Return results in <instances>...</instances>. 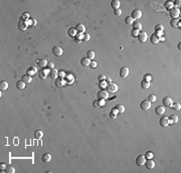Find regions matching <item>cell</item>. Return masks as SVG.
<instances>
[{"label": "cell", "instance_id": "obj_1", "mask_svg": "<svg viewBox=\"0 0 181 173\" xmlns=\"http://www.w3.org/2000/svg\"><path fill=\"white\" fill-rule=\"evenodd\" d=\"M106 91H107L109 94H114L118 91V86L115 82H110V84H107V86H106Z\"/></svg>", "mask_w": 181, "mask_h": 173}, {"label": "cell", "instance_id": "obj_2", "mask_svg": "<svg viewBox=\"0 0 181 173\" xmlns=\"http://www.w3.org/2000/svg\"><path fill=\"white\" fill-rule=\"evenodd\" d=\"M97 97H98V100H106L109 98V93L106 90H101L100 92H98Z\"/></svg>", "mask_w": 181, "mask_h": 173}, {"label": "cell", "instance_id": "obj_3", "mask_svg": "<svg viewBox=\"0 0 181 173\" xmlns=\"http://www.w3.org/2000/svg\"><path fill=\"white\" fill-rule=\"evenodd\" d=\"M169 14H170V16L174 19V18H178L180 16V10L179 8H176V7H173L172 9L169 10Z\"/></svg>", "mask_w": 181, "mask_h": 173}, {"label": "cell", "instance_id": "obj_4", "mask_svg": "<svg viewBox=\"0 0 181 173\" xmlns=\"http://www.w3.org/2000/svg\"><path fill=\"white\" fill-rule=\"evenodd\" d=\"M17 27L19 30L21 31H25L26 29H27L28 27V24H27V21H24V20H19L18 21V23H17Z\"/></svg>", "mask_w": 181, "mask_h": 173}, {"label": "cell", "instance_id": "obj_5", "mask_svg": "<svg viewBox=\"0 0 181 173\" xmlns=\"http://www.w3.org/2000/svg\"><path fill=\"white\" fill-rule=\"evenodd\" d=\"M140 108H141V110H143V111H148L149 109L151 108V103L149 102L148 100L142 101V102L140 103Z\"/></svg>", "mask_w": 181, "mask_h": 173}, {"label": "cell", "instance_id": "obj_6", "mask_svg": "<svg viewBox=\"0 0 181 173\" xmlns=\"http://www.w3.org/2000/svg\"><path fill=\"white\" fill-rule=\"evenodd\" d=\"M132 18H133V20H138L139 18H141L142 16V12H141V10H139V9H135L132 11V13H131V15H130Z\"/></svg>", "mask_w": 181, "mask_h": 173}, {"label": "cell", "instance_id": "obj_7", "mask_svg": "<svg viewBox=\"0 0 181 173\" xmlns=\"http://www.w3.org/2000/svg\"><path fill=\"white\" fill-rule=\"evenodd\" d=\"M146 162V158L144 155H139L137 158H136V164L138 166H144V164Z\"/></svg>", "mask_w": 181, "mask_h": 173}, {"label": "cell", "instance_id": "obj_8", "mask_svg": "<svg viewBox=\"0 0 181 173\" xmlns=\"http://www.w3.org/2000/svg\"><path fill=\"white\" fill-rule=\"evenodd\" d=\"M137 37H138V39L140 42H146L147 41V32L143 31V30L139 31V34Z\"/></svg>", "mask_w": 181, "mask_h": 173}, {"label": "cell", "instance_id": "obj_9", "mask_svg": "<svg viewBox=\"0 0 181 173\" xmlns=\"http://www.w3.org/2000/svg\"><path fill=\"white\" fill-rule=\"evenodd\" d=\"M162 103H163V106L164 107H170L172 106V104H173V101L171 98H169V97H165L163 98V100H162Z\"/></svg>", "mask_w": 181, "mask_h": 173}, {"label": "cell", "instance_id": "obj_10", "mask_svg": "<svg viewBox=\"0 0 181 173\" xmlns=\"http://www.w3.org/2000/svg\"><path fill=\"white\" fill-rule=\"evenodd\" d=\"M128 74H129V69L126 66H123L122 69L120 70V77L122 78H125L128 77Z\"/></svg>", "mask_w": 181, "mask_h": 173}, {"label": "cell", "instance_id": "obj_11", "mask_svg": "<svg viewBox=\"0 0 181 173\" xmlns=\"http://www.w3.org/2000/svg\"><path fill=\"white\" fill-rule=\"evenodd\" d=\"M48 73H49V70H43V69H41L40 70H38V77H39V78H41V80H44V78H46Z\"/></svg>", "mask_w": 181, "mask_h": 173}, {"label": "cell", "instance_id": "obj_12", "mask_svg": "<svg viewBox=\"0 0 181 173\" xmlns=\"http://www.w3.org/2000/svg\"><path fill=\"white\" fill-rule=\"evenodd\" d=\"M159 124L161 127H167L169 125V119L168 117H166V116H163L162 118H160L159 120Z\"/></svg>", "mask_w": 181, "mask_h": 173}, {"label": "cell", "instance_id": "obj_13", "mask_svg": "<svg viewBox=\"0 0 181 173\" xmlns=\"http://www.w3.org/2000/svg\"><path fill=\"white\" fill-rule=\"evenodd\" d=\"M150 41H151V43H152V44H157L160 41V36L157 35L156 33L154 32L153 34L150 36Z\"/></svg>", "mask_w": 181, "mask_h": 173}, {"label": "cell", "instance_id": "obj_14", "mask_svg": "<svg viewBox=\"0 0 181 173\" xmlns=\"http://www.w3.org/2000/svg\"><path fill=\"white\" fill-rule=\"evenodd\" d=\"M52 54L55 56H60L62 54V48L60 46H53L52 47Z\"/></svg>", "mask_w": 181, "mask_h": 173}, {"label": "cell", "instance_id": "obj_15", "mask_svg": "<svg viewBox=\"0 0 181 173\" xmlns=\"http://www.w3.org/2000/svg\"><path fill=\"white\" fill-rule=\"evenodd\" d=\"M21 81L25 82V84H29V82H31L32 81V78H31V76L28 74H23V76L21 77Z\"/></svg>", "mask_w": 181, "mask_h": 173}, {"label": "cell", "instance_id": "obj_16", "mask_svg": "<svg viewBox=\"0 0 181 173\" xmlns=\"http://www.w3.org/2000/svg\"><path fill=\"white\" fill-rule=\"evenodd\" d=\"M170 25L172 27L174 28H179L180 27V20L179 18H174V19H172L171 22H170Z\"/></svg>", "mask_w": 181, "mask_h": 173}, {"label": "cell", "instance_id": "obj_17", "mask_svg": "<svg viewBox=\"0 0 181 173\" xmlns=\"http://www.w3.org/2000/svg\"><path fill=\"white\" fill-rule=\"evenodd\" d=\"M65 80L62 78H55V82H54V85L55 86H58V88H62V86H65Z\"/></svg>", "mask_w": 181, "mask_h": 173}, {"label": "cell", "instance_id": "obj_18", "mask_svg": "<svg viewBox=\"0 0 181 173\" xmlns=\"http://www.w3.org/2000/svg\"><path fill=\"white\" fill-rule=\"evenodd\" d=\"M144 165L148 169H153L154 167H155V162H154L152 159H148V160H146V162H145Z\"/></svg>", "mask_w": 181, "mask_h": 173}, {"label": "cell", "instance_id": "obj_19", "mask_svg": "<svg viewBox=\"0 0 181 173\" xmlns=\"http://www.w3.org/2000/svg\"><path fill=\"white\" fill-rule=\"evenodd\" d=\"M75 29H77L78 33H82V34H84L85 31H86V27H85V25H84V24H82V23L77 24V26H75Z\"/></svg>", "mask_w": 181, "mask_h": 173}, {"label": "cell", "instance_id": "obj_20", "mask_svg": "<svg viewBox=\"0 0 181 173\" xmlns=\"http://www.w3.org/2000/svg\"><path fill=\"white\" fill-rule=\"evenodd\" d=\"M163 30H164V26L162 25V24H157L156 26H155V33L157 35H159L160 36V34L162 32H163Z\"/></svg>", "mask_w": 181, "mask_h": 173}, {"label": "cell", "instance_id": "obj_21", "mask_svg": "<svg viewBox=\"0 0 181 173\" xmlns=\"http://www.w3.org/2000/svg\"><path fill=\"white\" fill-rule=\"evenodd\" d=\"M165 112V107L164 106H157L155 108V113L157 115H163Z\"/></svg>", "mask_w": 181, "mask_h": 173}, {"label": "cell", "instance_id": "obj_22", "mask_svg": "<svg viewBox=\"0 0 181 173\" xmlns=\"http://www.w3.org/2000/svg\"><path fill=\"white\" fill-rule=\"evenodd\" d=\"M48 76H49L51 78H56L58 77V71L56 70L55 69H52L49 70V73H48Z\"/></svg>", "mask_w": 181, "mask_h": 173}, {"label": "cell", "instance_id": "obj_23", "mask_svg": "<svg viewBox=\"0 0 181 173\" xmlns=\"http://www.w3.org/2000/svg\"><path fill=\"white\" fill-rule=\"evenodd\" d=\"M67 34H69L70 37H75V35L78 34V31L75 27H70L69 30H67Z\"/></svg>", "mask_w": 181, "mask_h": 173}, {"label": "cell", "instance_id": "obj_24", "mask_svg": "<svg viewBox=\"0 0 181 173\" xmlns=\"http://www.w3.org/2000/svg\"><path fill=\"white\" fill-rule=\"evenodd\" d=\"M41 160H42L43 162H45V163L49 162V161L51 160V155H50V154H48V153H45V154H43V155L41 156Z\"/></svg>", "mask_w": 181, "mask_h": 173}, {"label": "cell", "instance_id": "obj_25", "mask_svg": "<svg viewBox=\"0 0 181 173\" xmlns=\"http://www.w3.org/2000/svg\"><path fill=\"white\" fill-rule=\"evenodd\" d=\"M168 119H169V124H176L178 122V117L176 115H170Z\"/></svg>", "mask_w": 181, "mask_h": 173}, {"label": "cell", "instance_id": "obj_26", "mask_svg": "<svg viewBox=\"0 0 181 173\" xmlns=\"http://www.w3.org/2000/svg\"><path fill=\"white\" fill-rule=\"evenodd\" d=\"M119 113H118V111H117V109L114 107L112 109V111L110 112V114H109V117H110L111 119H116L117 118V115H118Z\"/></svg>", "mask_w": 181, "mask_h": 173}, {"label": "cell", "instance_id": "obj_27", "mask_svg": "<svg viewBox=\"0 0 181 173\" xmlns=\"http://www.w3.org/2000/svg\"><path fill=\"white\" fill-rule=\"evenodd\" d=\"M119 6H120V1H119V0H112V1H111V7L114 10L118 9Z\"/></svg>", "mask_w": 181, "mask_h": 173}, {"label": "cell", "instance_id": "obj_28", "mask_svg": "<svg viewBox=\"0 0 181 173\" xmlns=\"http://www.w3.org/2000/svg\"><path fill=\"white\" fill-rule=\"evenodd\" d=\"M132 25H133V29H137V30H139V31L142 30V24H141L139 21L133 22V23H132Z\"/></svg>", "mask_w": 181, "mask_h": 173}, {"label": "cell", "instance_id": "obj_29", "mask_svg": "<svg viewBox=\"0 0 181 173\" xmlns=\"http://www.w3.org/2000/svg\"><path fill=\"white\" fill-rule=\"evenodd\" d=\"M90 61L89 58H82L81 59V65L84 66H90Z\"/></svg>", "mask_w": 181, "mask_h": 173}, {"label": "cell", "instance_id": "obj_30", "mask_svg": "<svg viewBox=\"0 0 181 173\" xmlns=\"http://www.w3.org/2000/svg\"><path fill=\"white\" fill-rule=\"evenodd\" d=\"M82 38H84V34H82V33H78L74 37V41L77 43H80L81 41H82Z\"/></svg>", "mask_w": 181, "mask_h": 173}, {"label": "cell", "instance_id": "obj_31", "mask_svg": "<svg viewBox=\"0 0 181 173\" xmlns=\"http://www.w3.org/2000/svg\"><path fill=\"white\" fill-rule=\"evenodd\" d=\"M7 88H8V84H7V82H5V81L0 82V90H1V91H5Z\"/></svg>", "mask_w": 181, "mask_h": 173}, {"label": "cell", "instance_id": "obj_32", "mask_svg": "<svg viewBox=\"0 0 181 173\" xmlns=\"http://www.w3.org/2000/svg\"><path fill=\"white\" fill-rule=\"evenodd\" d=\"M141 86H142V89H144V90L149 89V88H150V82H147V81H145V80H143V81L141 82Z\"/></svg>", "mask_w": 181, "mask_h": 173}, {"label": "cell", "instance_id": "obj_33", "mask_svg": "<svg viewBox=\"0 0 181 173\" xmlns=\"http://www.w3.org/2000/svg\"><path fill=\"white\" fill-rule=\"evenodd\" d=\"M115 108L117 109V111H118L119 114H123V113L125 112V107H124L123 105H117Z\"/></svg>", "mask_w": 181, "mask_h": 173}, {"label": "cell", "instance_id": "obj_34", "mask_svg": "<svg viewBox=\"0 0 181 173\" xmlns=\"http://www.w3.org/2000/svg\"><path fill=\"white\" fill-rule=\"evenodd\" d=\"M37 63H38V66L42 69V67H44V66H46V65H47V62H46V59H39V61H37Z\"/></svg>", "mask_w": 181, "mask_h": 173}, {"label": "cell", "instance_id": "obj_35", "mask_svg": "<svg viewBox=\"0 0 181 173\" xmlns=\"http://www.w3.org/2000/svg\"><path fill=\"white\" fill-rule=\"evenodd\" d=\"M164 6H165V8L167 9V10H170V9H172L173 7V2H171V1H166L165 3H164Z\"/></svg>", "mask_w": 181, "mask_h": 173}, {"label": "cell", "instance_id": "obj_36", "mask_svg": "<svg viewBox=\"0 0 181 173\" xmlns=\"http://www.w3.org/2000/svg\"><path fill=\"white\" fill-rule=\"evenodd\" d=\"M16 88L19 90H23L25 88V82H23L22 81H18L16 82Z\"/></svg>", "mask_w": 181, "mask_h": 173}, {"label": "cell", "instance_id": "obj_37", "mask_svg": "<svg viewBox=\"0 0 181 173\" xmlns=\"http://www.w3.org/2000/svg\"><path fill=\"white\" fill-rule=\"evenodd\" d=\"M94 58H95V52H94L93 50H89L88 52H86V58H89L90 61V59H93Z\"/></svg>", "mask_w": 181, "mask_h": 173}, {"label": "cell", "instance_id": "obj_38", "mask_svg": "<svg viewBox=\"0 0 181 173\" xmlns=\"http://www.w3.org/2000/svg\"><path fill=\"white\" fill-rule=\"evenodd\" d=\"M171 108L173 109V110H175V111H179L180 109H181V105L179 103H173L172 104V106Z\"/></svg>", "mask_w": 181, "mask_h": 173}, {"label": "cell", "instance_id": "obj_39", "mask_svg": "<svg viewBox=\"0 0 181 173\" xmlns=\"http://www.w3.org/2000/svg\"><path fill=\"white\" fill-rule=\"evenodd\" d=\"M36 71H37V70H36V67H35V66H30L29 69H28V70H27V74H30V76H31V74H35Z\"/></svg>", "mask_w": 181, "mask_h": 173}, {"label": "cell", "instance_id": "obj_40", "mask_svg": "<svg viewBox=\"0 0 181 173\" xmlns=\"http://www.w3.org/2000/svg\"><path fill=\"white\" fill-rule=\"evenodd\" d=\"M42 136H43V133H42V131L38 130V131H35V132H34V137H35V138H37V139H40V138H42Z\"/></svg>", "mask_w": 181, "mask_h": 173}, {"label": "cell", "instance_id": "obj_41", "mask_svg": "<svg viewBox=\"0 0 181 173\" xmlns=\"http://www.w3.org/2000/svg\"><path fill=\"white\" fill-rule=\"evenodd\" d=\"M6 173H14L15 172V169H14V167H12L11 165H9V166H7L6 168H5V170H4Z\"/></svg>", "mask_w": 181, "mask_h": 173}, {"label": "cell", "instance_id": "obj_42", "mask_svg": "<svg viewBox=\"0 0 181 173\" xmlns=\"http://www.w3.org/2000/svg\"><path fill=\"white\" fill-rule=\"evenodd\" d=\"M28 18H29V13L28 12H23V13H22V15H21V17H20V19L26 21Z\"/></svg>", "mask_w": 181, "mask_h": 173}, {"label": "cell", "instance_id": "obj_43", "mask_svg": "<svg viewBox=\"0 0 181 173\" xmlns=\"http://www.w3.org/2000/svg\"><path fill=\"white\" fill-rule=\"evenodd\" d=\"M147 100H148L150 103H153V102H155V101H156V96L153 95V94H151V95L148 96V99H147Z\"/></svg>", "mask_w": 181, "mask_h": 173}, {"label": "cell", "instance_id": "obj_44", "mask_svg": "<svg viewBox=\"0 0 181 173\" xmlns=\"http://www.w3.org/2000/svg\"><path fill=\"white\" fill-rule=\"evenodd\" d=\"M133 18H132L131 16H127L126 18H125V23L126 24H132L133 23Z\"/></svg>", "mask_w": 181, "mask_h": 173}, {"label": "cell", "instance_id": "obj_45", "mask_svg": "<svg viewBox=\"0 0 181 173\" xmlns=\"http://www.w3.org/2000/svg\"><path fill=\"white\" fill-rule=\"evenodd\" d=\"M144 156H145L146 159H152V158H153V153L151 151H148V152H146V154Z\"/></svg>", "mask_w": 181, "mask_h": 173}, {"label": "cell", "instance_id": "obj_46", "mask_svg": "<svg viewBox=\"0 0 181 173\" xmlns=\"http://www.w3.org/2000/svg\"><path fill=\"white\" fill-rule=\"evenodd\" d=\"M27 24H28V26H34L36 24V20L35 19H29L27 21Z\"/></svg>", "mask_w": 181, "mask_h": 173}, {"label": "cell", "instance_id": "obj_47", "mask_svg": "<svg viewBox=\"0 0 181 173\" xmlns=\"http://www.w3.org/2000/svg\"><path fill=\"white\" fill-rule=\"evenodd\" d=\"M180 5H181V1H180V0H175V1L173 2V6L176 7V8H179Z\"/></svg>", "mask_w": 181, "mask_h": 173}, {"label": "cell", "instance_id": "obj_48", "mask_svg": "<svg viewBox=\"0 0 181 173\" xmlns=\"http://www.w3.org/2000/svg\"><path fill=\"white\" fill-rule=\"evenodd\" d=\"M100 86H101V89H102V90H105V89H106V86H107V82H106V81H102V82H100Z\"/></svg>", "mask_w": 181, "mask_h": 173}, {"label": "cell", "instance_id": "obj_49", "mask_svg": "<svg viewBox=\"0 0 181 173\" xmlns=\"http://www.w3.org/2000/svg\"><path fill=\"white\" fill-rule=\"evenodd\" d=\"M114 14L116 16H120L121 14H122V10H121L120 8H118V9H115L114 10Z\"/></svg>", "mask_w": 181, "mask_h": 173}, {"label": "cell", "instance_id": "obj_50", "mask_svg": "<svg viewBox=\"0 0 181 173\" xmlns=\"http://www.w3.org/2000/svg\"><path fill=\"white\" fill-rule=\"evenodd\" d=\"M90 40V34L89 33H84V38H82V41H89Z\"/></svg>", "mask_w": 181, "mask_h": 173}, {"label": "cell", "instance_id": "obj_51", "mask_svg": "<svg viewBox=\"0 0 181 173\" xmlns=\"http://www.w3.org/2000/svg\"><path fill=\"white\" fill-rule=\"evenodd\" d=\"M132 36H134V37H137L138 36V34H139V30H137V29H133L132 30Z\"/></svg>", "mask_w": 181, "mask_h": 173}, {"label": "cell", "instance_id": "obj_52", "mask_svg": "<svg viewBox=\"0 0 181 173\" xmlns=\"http://www.w3.org/2000/svg\"><path fill=\"white\" fill-rule=\"evenodd\" d=\"M93 106L95 107V108H100V102H99V100L94 101V102H93Z\"/></svg>", "mask_w": 181, "mask_h": 173}, {"label": "cell", "instance_id": "obj_53", "mask_svg": "<svg viewBox=\"0 0 181 173\" xmlns=\"http://www.w3.org/2000/svg\"><path fill=\"white\" fill-rule=\"evenodd\" d=\"M144 80H145V81H147V82H150V81H151V80H152V77H151V76H150V74H145V76H144Z\"/></svg>", "mask_w": 181, "mask_h": 173}, {"label": "cell", "instance_id": "obj_54", "mask_svg": "<svg viewBox=\"0 0 181 173\" xmlns=\"http://www.w3.org/2000/svg\"><path fill=\"white\" fill-rule=\"evenodd\" d=\"M46 66L48 67V69H49V70H52V69H54V65H53V62H47Z\"/></svg>", "mask_w": 181, "mask_h": 173}, {"label": "cell", "instance_id": "obj_55", "mask_svg": "<svg viewBox=\"0 0 181 173\" xmlns=\"http://www.w3.org/2000/svg\"><path fill=\"white\" fill-rule=\"evenodd\" d=\"M90 66L92 67V69H95V67L97 66V62H94V61H92V62H90Z\"/></svg>", "mask_w": 181, "mask_h": 173}, {"label": "cell", "instance_id": "obj_56", "mask_svg": "<svg viewBox=\"0 0 181 173\" xmlns=\"http://www.w3.org/2000/svg\"><path fill=\"white\" fill-rule=\"evenodd\" d=\"M65 76H66V73H65V71H58V77L59 78H65Z\"/></svg>", "mask_w": 181, "mask_h": 173}, {"label": "cell", "instance_id": "obj_57", "mask_svg": "<svg viewBox=\"0 0 181 173\" xmlns=\"http://www.w3.org/2000/svg\"><path fill=\"white\" fill-rule=\"evenodd\" d=\"M98 78H99L100 82H102V81H105V80H106V77L104 76V74H100V76L98 77Z\"/></svg>", "mask_w": 181, "mask_h": 173}, {"label": "cell", "instance_id": "obj_58", "mask_svg": "<svg viewBox=\"0 0 181 173\" xmlns=\"http://www.w3.org/2000/svg\"><path fill=\"white\" fill-rule=\"evenodd\" d=\"M6 167H7V166H6L4 163H0V169H1V170H5Z\"/></svg>", "mask_w": 181, "mask_h": 173}, {"label": "cell", "instance_id": "obj_59", "mask_svg": "<svg viewBox=\"0 0 181 173\" xmlns=\"http://www.w3.org/2000/svg\"><path fill=\"white\" fill-rule=\"evenodd\" d=\"M99 102H100V107H103V106H105V104H106L105 100H99Z\"/></svg>", "mask_w": 181, "mask_h": 173}, {"label": "cell", "instance_id": "obj_60", "mask_svg": "<svg viewBox=\"0 0 181 173\" xmlns=\"http://www.w3.org/2000/svg\"><path fill=\"white\" fill-rule=\"evenodd\" d=\"M106 82L107 84H110V82H112V80H111V78H109V77H106Z\"/></svg>", "mask_w": 181, "mask_h": 173}, {"label": "cell", "instance_id": "obj_61", "mask_svg": "<svg viewBox=\"0 0 181 173\" xmlns=\"http://www.w3.org/2000/svg\"><path fill=\"white\" fill-rule=\"evenodd\" d=\"M180 45H181V43L179 42V43H178V48H179V49H180V48H181V46H180Z\"/></svg>", "mask_w": 181, "mask_h": 173}]
</instances>
